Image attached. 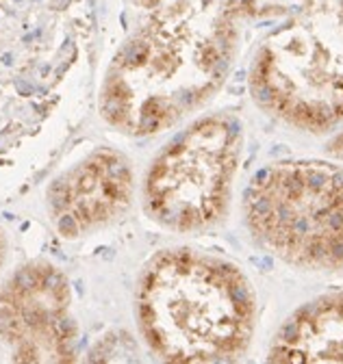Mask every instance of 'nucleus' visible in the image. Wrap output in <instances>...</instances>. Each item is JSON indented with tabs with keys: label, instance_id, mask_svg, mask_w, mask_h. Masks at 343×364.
<instances>
[{
	"label": "nucleus",
	"instance_id": "7",
	"mask_svg": "<svg viewBox=\"0 0 343 364\" xmlns=\"http://www.w3.org/2000/svg\"><path fill=\"white\" fill-rule=\"evenodd\" d=\"M270 362H343V291H332L294 310L276 332Z\"/></svg>",
	"mask_w": 343,
	"mask_h": 364
},
{
	"label": "nucleus",
	"instance_id": "10",
	"mask_svg": "<svg viewBox=\"0 0 343 364\" xmlns=\"http://www.w3.org/2000/svg\"><path fill=\"white\" fill-rule=\"evenodd\" d=\"M2 260H4V236L0 232V267H2Z\"/></svg>",
	"mask_w": 343,
	"mask_h": 364
},
{
	"label": "nucleus",
	"instance_id": "4",
	"mask_svg": "<svg viewBox=\"0 0 343 364\" xmlns=\"http://www.w3.org/2000/svg\"><path fill=\"white\" fill-rule=\"evenodd\" d=\"M241 126L213 113L191 121L161 150L144 182V204L156 224L202 232L226 217L241 160Z\"/></svg>",
	"mask_w": 343,
	"mask_h": 364
},
{
	"label": "nucleus",
	"instance_id": "6",
	"mask_svg": "<svg viewBox=\"0 0 343 364\" xmlns=\"http://www.w3.org/2000/svg\"><path fill=\"white\" fill-rule=\"evenodd\" d=\"M133 169L115 150H98L54 180L48 208L63 236H78L109 224L130 206Z\"/></svg>",
	"mask_w": 343,
	"mask_h": 364
},
{
	"label": "nucleus",
	"instance_id": "3",
	"mask_svg": "<svg viewBox=\"0 0 343 364\" xmlns=\"http://www.w3.org/2000/svg\"><path fill=\"white\" fill-rule=\"evenodd\" d=\"M244 221L259 247L302 271H343V165L278 160L244 191Z\"/></svg>",
	"mask_w": 343,
	"mask_h": 364
},
{
	"label": "nucleus",
	"instance_id": "9",
	"mask_svg": "<svg viewBox=\"0 0 343 364\" xmlns=\"http://www.w3.org/2000/svg\"><path fill=\"white\" fill-rule=\"evenodd\" d=\"M137 2L141 4V7H146V9H154L161 0H137Z\"/></svg>",
	"mask_w": 343,
	"mask_h": 364
},
{
	"label": "nucleus",
	"instance_id": "5",
	"mask_svg": "<svg viewBox=\"0 0 343 364\" xmlns=\"http://www.w3.org/2000/svg\"><path fill=\"white\" fill-rule=\"evenodd\" d=\"M0 341L18 362L74 360L76 325L70 317V286L61 271L35 262L4 284Z\"/></svg>",
	"mask_w": 343,
	"mask_h": 364
},
{
	"label": "nucleus",
	"instance_id": "8",
	"mask_svg": "<svg viewBox=\"0 0 343 364\" xmlns=\"http://www.w3.org/2000/svg\"><path fill=\"white\" fill-rule=\"evenodd\" d=\"M328 154L335 156L337 160H343V130H339L330 141H328Z\"/></svg>",
	"mask_w": 343,
	"mask_h": 364
},
{
	"label": "nucleus",
	"instance_id": "1",
	"mask_svg": "<svg viewBox=\"0 0 343 364\" xmlns=\"http://www.w3.org/2000/svg\"><path fill=\"white\" fill-rule=\"evenodd\" d=\"M244 69L261 111L304 133L343 121V0H161L118 54L100 111L156 135Z\"/></svg>",
	"mask_w": 343,
	"mask_h": 364
},
{
	"label": "nucleus",
	"instance_id": "2",
	"mask_svg": "<svg viewBox=\"0 0 343 364\" xmlns=\"http://www.w3.org/2000/svg\"><path fill=\"white\" fill-rule=\"evenodd\" d=\"M137 321L165 362H235L252 342L256 297L235 262L176 247L152 256L141 273Z\"/></svg>",
	"mask_w": 343,
	"mask_h": 364
}]
</instances>
